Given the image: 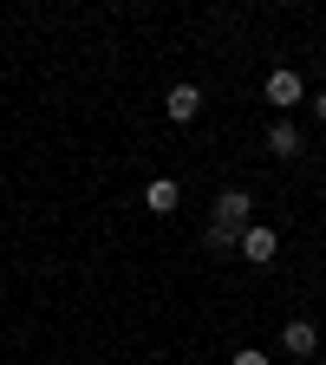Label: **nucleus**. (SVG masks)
Here are the masks:
<instances>
[{
	"mask_svg": "<svg viewBox=\"0 0 326 365\" xmlns=\"http://www.w3.org/2000/svg\"><path fill=\"white\" fill-rule=\"evenodd\" d=\"M248 209H255L248 190H222V196H215V222H222V228H248Z\"/></svg>",
	"mask_w": 326,
	"mask_h": 365,
	"instance_id": "7ed1b4c3",
	"label": "nucleus"
},
{
	"mask_svg": "<svg viewBox=\"0 0 326 365\" xmlns=\"http://www.w3.org/2000/svg\"><path fill=\"white\" fill-rule=\"evenodd\" d=\"M235 235H242V228H222V222H209V235H203V242H209V248H235Z\"/></svg>",
	"mask_w": 326,
	"mask_h": 365,
	"instance_id": "6e6552de",
	"label": "nucleus"
},
{
	"mask_svg": "<svg viewBox=\"0 0 326 365\" xmlns=\"http://www.w3.org/2000/svg\"><path fill=\"white\" fill-rule=\"evenodd\" d=\"M268 150H274V157H300V124H294V118H274V124H268Z\"/></svg>",
	"mask_w": 326,
	"mask_h": 365,
	"instance_id": "39448f33",
	"label": "nucleus"
},
{
	"mask_svg": "<svg viewBox=\"0 0 326 365\" xmlns=\"http://www.w3.org/2000/svg\"><path fill=\"white\" fill-rule=\"evenodd\" d=\"M176 202H183V190H176L170 176H157L151 190H144V209H151V215H176Z\"/></svg>",
	"mask_w": 326,
	"mask_h": 365,
	"instance_id": "423d86ee",
	"label": "nucleus"
},
{
	"mask_svg": "<svg viewBox=\"0 0 326 365\" xmlns=\"http://www.w3.org/2000/svg\"><path fill=\"white\" fill-rule=\"evenodd\" d=\"M268 105H300V72H268Z\"/></svg>",
	"mask_w": 326,
	"mask_h": 365,
	"instance_id": "0eeeda50",
	"label": "nucleus"
},
{
	"mask_svg": "<svg viewBox=\"0 0 326 365\" xmlns=\"http://www.w3.org/2000/svg\"><path fill=\"white\" fill-rule=\"evenodd\" d=\"M313 118H320V124H326V91H313Z\"/></svg>",
	"mask_w": 326,
	"mask_h": 365,
	"instance_id": "9d476101",
	"label": "nucleus"
},
{
	"mask_svg": "<svg viewBox=\"0 0 326 365\" xmlns=\"http://www.w3.org/2000/svg\"><path fill=\"white\" fill-rule=\"evenodd\" d=\"M235 365H268V352H235Z\"/></svg>",
	"mask_w": 326,
	"mask_h": 365,
	"instance_id": "1a4fd4ad",
	"label": "nucleus"
},
{
	"mask_svg": "<svg viewBox=\"0 0 326 365\" xmlns=\"http://www.w3.org/2000/svg\"><path fill=\"white\" fill-rule=\"evenodd\" d=\"M281 346H287L294 359H313V352H320V327H313V319H287V333H281Z\"/></svg>",
	"mask_w": 326,
	"mask_h": 365,
	"instance_id": "20e7f679",
	"label": "nucleus"
},
{
	"mask_svg": "<svg viewBox=\"0 0 326 365\" xmlns=\"http://www.w3.org/2000/svg\"><path fill=\"white\" fill-rule=\"evenodd\" d=\"M235 248H242V261H255V267H268L274 255H281V235H274V228H242V235H235Z\"/></svg>",
	"mask_w": 326,
	"mask_h": 365,
	"instance_id": "f257e3e1",
	"label": "nucleus"
},
{
	"mask_svg": "<svg viewBox=\"0 0 326 365\" xmlns=\"http://www.w3.org/2000/svg\"><path fill=\"white\" fill-rule=\"evenodd\" d=\"M163 111H170V124H196V111H203V91H196V85H170Z\"/></svg>",
	"mask_w": 326,
	"mask_h": 365,
	"instance_id": "f03ea898",
	"label": "nucleus"
}]
</instances>
